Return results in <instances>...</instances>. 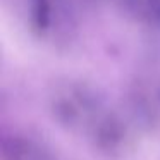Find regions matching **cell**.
Segmentation results:
<instances>
[{
	"label": "cell",
	"mask_w": 160,
	"mask_h": 160,
	"mask_svg": "<svg viewBox=\"0 0 160 160\" xmlns=\"http://www.w3.org/2000/svg\"><path fill=\"white\" fill-rule=\"evenodd\" d=\"M31 21L36 29L43 31L50 24V4L48 0H31Z\"/></svg>",
	"instance_id": "6da1fadb"
},
{
	"label": "cell",
	"mask_w": 160,
	"mask_h": 160,
	"mask_svg": "<svg viewBox=\"0 0 160 160\" xmlns=\"http://www.w3.org/2000/svg\"><path fill=\"white\" fill-rule=\"evenodd\" d=\"M131 9L138 16L150 21L160 18V0H128Z\"/></svg>",
	"instance_id": "7a4b0ae2"
}]
</instances>
